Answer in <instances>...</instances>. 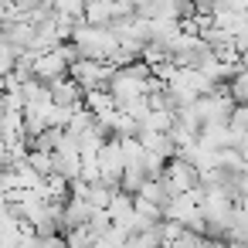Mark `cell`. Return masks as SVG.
I'll list each match as a JSON object with an SVG mask.
<instances>
[{
	"label": "cell",
	"mask_w": 248,
	"mask_h": 248,
	"mask_svg": "<svg viewBox=\"0 0 248 248\" xmlns=\"http://www.w3.org/2000/svg\"><path fill=\"white\" fill-rule=\"evenodd\" d=\"M163 177H167V184H170L173 197L201 187V170H197L190 160H180V156H173V160L167 163V173H163Z\"/></svg>",
	"instance_id": "6da1fadb"
},
{
	"label": "cell",
	"mask_w": 248,
	"mask_h": 248,
	"mask_svg": "<svg viewBox=\"0 0 248 248\" xmlns=\"http://www.w3.org/2000/svg\"><path fill=\"white\" fill-rule=\"evenodd\" d=\"M51 99H55L58 106H65V109H82V106H85V89H82L72 75H62V78L51 82Z\"/></svg>",
	"instance_id": "7a4b0ae2"
},
{
	"label": "cell",
	"mask_w": 248,
	"mask_h": 248,
	"mask_svg": "<svg viewBox=\"0 0 248 248\" xmlns=\"http://www.w3.org/2000/svg\"><path fill=\"white\" fill-rule=\"evenodd\" d=\"M140 143H143L150 153H160V156H167V160H173V156H177V143H173V136H170V133L140 129Z\"/></svg>",
	"instance_id": "3957f363"
},
{
	"label": "cell",
	"mask_w": 248,
	"mask_h": 248,
	"mask_svg": "<svg viewBox=\"0 0 248 248\" xmlns=\"http://www.w3.org/2000/svg\"><path fill=\"white\" fill-rule=\"evenodd\" d=\"M116 17H119V11H116V0H92V4H85V24L109 28Z\"/></svg>",
	"instance_id": "277c9868"
},
{
	"label": "cell",
	"mask_w": 248,
	"mask_h": 248,
	"mask_svg": "<svg viewBox=\"0 0 248 248\" xmlns=\"http://www.w3.org/2000/svg\"><path fill=\"white\" fill-rule=\"evenodd\" d=\"M65 241H68V248H92L99 238L89 224H75V228H65Z\"/></svg>",
	"instance_id": "5b68a950"
},
{
	"label": "cell",
	"mask_w": 248,
	"mask_h": 248,
	"mask_svg": "<svg viewBox=\"0 0 248 248\" xmlns=\"http://www.w3.org/2000/svg\"><path fill=\"white\" fill-rule=\"evenodd\" d=\"M160 245H163V238H160V224L150 228V231H136V234L126 238V248H160Z\"/></svg>",
	"instance_id": "8992f818"
},
{
	"label": "cell",
	"mask_w": 248,
	"mask_h": 248,
	"mask_svg": "<svg viewBox=\"0 0 248 248\" xmlns=\"http://www.w3.org/2000/svg\"><path fill=\"white\" fill-rule=\"evenodd\" d=\"M28 163H31L41 177L55 173V153H48V150H31V153H28Z\"/></svg>",
	"instance_id": "52a82bcc"
},
{
	"label": "cell",
	"mask_w": 248,
	"mask_h": 248,
	"mask_svg": "<svg viewBox=\"0 0 248 248\" xmlns=\"http://www.w3.org/2000/svg\"><path fill=\"white\" fill-rule=\"evenodd\" d=\"M4 95H7V82L0 78V109H4Z\"/></svg>",
	"instance_id": "ba28073f"
},
{
	"label": "cell",
	"mask_w": 248,
	"mask_h": 248,
	"mask_svg": "<svg viewBox=\"0 0 248 248\" xmlns=\"http://www.w3.org/2000/svg\"><path fill=\"white\" fill-rule=\"evenodd\" d=\"M190 4H201V0H190Z\"/></svg>",
	"instance_id": "9c48e42d"
}]
</instances>
